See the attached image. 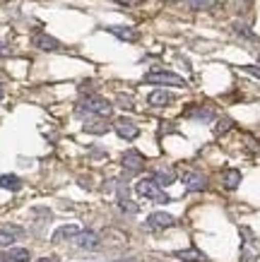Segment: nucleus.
I'll return each instance as SVG.
<instances>
[{"label":"nucleus","instance_id":"obj_13","mask_svg":"<svg viewBox=\"0 0 260 262\" xmlns=\"http://www.w3.org/2000/svg\"><path fill=\"white\" fill-rule=\"evenodd\" d=\"M77 226H75V224H68V226H61V229H55L53 231V236H51V241H53V243H63L65 238H70L72 241V236H75V233H77Z\"/></svg>","mask_w":260,"mask_h":262},{"label":"nucleus","instance_id":"obj_29","mask_svg":"<svg viewBox=\"0 0 260 262\" xmlns=\"http://www.w3.org/2000/svg\"><path fill=\"white\" fill-rule=\"evenodd\" d=\"M111 262H140V260H135V257H123V260H111Z\"/></svg>","mask_w":260,"mask_h":262},{"label":"nucleus","instance_id":"obj_4","mask_svg":"<svg viewBox=\"0 0 260 262\" xmlns=\"http://www.w3.org/2000/svg\"><path fill=\"white\" fill-rule=\"evenodd\" d=\"M72 243L77 248H82V250H96L99 248V236H96L94 231H89V229H79L75 236H72Z\"/></svg>","mask_w":260,"mask_h":262},{"label":"nucleus","instance_id":"obj_6","mask_svg":"<svg viewBox=\"0 0 260 262\" xmlns=\"http://www.w3.org/2000/svg\"><path fill=\"white\" fill-rule=\"evenodd\" d=\"M121 164H123V168H126L128 173H140L142 168H145V157H142L140 151L130 149L121 157Z\"/></svg>","mask_w":260,"mask_h":262},{"label":"nucleus","instance_id":"obj_28","mask_svg":"<svg viewBox=\"0 0 260 262\" xmlns=\"http://www.w3.org/2000/svg\"><path fill=\"white\" fill-rule=\"evenodd\" d=\"M36 262H61L58 257H41V260H36Z\"/></svg>","mask_w":260,"mask_h":262},{"label":"nucleus","instance_id":"obj_19","mask_svg":"<svg viewBox=\"0 0 260 262\" xmlns=\"http://www.w3.org/2000/svg\"><path fill=\"white\" fill-rule=\"evenodd\" d=\"M186 116H188V118L203 120V123H207V120L214 118V113L210 111V108H186Z\"/></svg>","mask_w":260,"mask_h":262},{"label":"nucleus","instance_id":"obj_30","mask_svg":"<svg viewBox=\"0 0 260 262\" xmlns=\"http://www.w3.org/2000/svg\"><path fill=\"white\" fill-rule=\"evenodd\" d=\"M0 262H12V260H10V255H5V253H0Z\"/></svg>","mask_w":260,"mask_h":262},{"label":"nucleus","instance_id":"obj_3","mask_svg":"<svg viewBox=\"0 0 260 262\" xmlns=\"http://www.w3.org/2000/svg\"><path fill=\"white\" fill-rule=\"evenodd\" d=\"M145 82H150V84H164V87H178V89H183L186 84H188L181 75H176V72H166V70L147 72V75H145Z\"/></svg>","mask_w":260,"mask_h":262},{"label":"nucleus","instance_id":"obj_9","mask_svg":"<svg viewBox=\"0 0 260 262\" xmlns=\"http://www.w3.org/2000/svg\"><path fill=\"white\" fill-rule=\"evenodd\" d=\"M109 130H111V123L106 118H102V116L85 120V133H92V135H106Z\"/></svg>","mask_w":260,"mask_h":262},{"label":"nucleus","instance_id":"obj_1","mask_svg":"<svg viewBox=\"0 0 260 262\" xmlns=\"http://www.w3.org/2000/svg\"><path fill=\"white\" fill-rule=\"evenodd\" d=\"M77 113L79 116H87V113H92V116H102V118H109L111 113H113V106L111 101H106L104 96H85L82 101L77 103Z\"/></svg>","mask_w":260,"mask_h":262},{"label":"nucleus","instance_id":"obj_8","mask_svg":"<svg viewBox=\"0 0 260 262\" xmlns=\"http://www.w3.org/2000/svg\"><path fill=\"white\" fill-rule=\"evenodd\" d=\"M173 224H176V216L166 214V212H152V214L147 216V226H150V229H169Z\"/></svg>","mask_w":260,"mask_h":262},{"label":"nucleus","instance_id":"obj_26","mask_svg":"<svg viewBox=\"0 0 260 262\" xmlns=\"http://www.w3.org/2000/svg\"><path fill=\"white\" fill-rule=\"evenodd\" d=\"M111 3H118V5H126V8H135V5H140L142 0H111Z\"/></svg>","mask_w":260,"mask_h":262},{"label":"nucleus","instance_id":"obj_16","mask_svg":"<svg viewBox=\"0 0 260 262\" xmlns=\"http://www.w3.org/2000/svg\"><path fill=\"white\" fill-rule=\"evenodd\" d=\"M0 188H3V190L17 192L19 188H22V181H19L15 173H3V176H0Z\"/></svg>","mask_w":260,"mask_h":262},{"label":"nucleus","instance_id":"obj_21","mask_svg":"<svg viewBox=\"0 0 260 262\" xmlns=\"http://www.w3.org/2000/svg\"><path fill=\"white\" fill-rule=\"evenodd\" d=\"M8 255H10V260H12V262H29V260H32V255H29V250H27V248H12Z\"/></svg>","mask_w":260,"mask_h":262},{"label":"nucleus","instance_id":"obj_5","mask_svg":"<svg viewBox=\"0 0 260 262\" xmlns=\"http://www.w3.org/2000/svg\"><path fill=\"white\" fill-rule=\"evenodd\" d=\"M113 130H116V135H118L121 140H128V142L140 135V127L135 125L130 118H118L116 123H113Z\"/></svg>","mask_w":260,"mask_h":262},{"label":"nucleus","instance_id":"obj_25","mask_svg":"<svg viewBox=\"0 0 260 262\" xmlns=\"http://www.w3.org/2000/svg\"><path fill=\"white\" fill-rule=\"evenodd\" d=\"M244 70L248 72V75H253V77H258L260 80V65H246Z\"/></svg>","mask_w":260,"mask_h":262},{"label":"nucleus","instance_id":"obj_22","mask_svg":"<svg viewBox=\"0 0 260 262\" xmlns=\"http://www.w3.org/2000/svg\"><path fill=\"white\" fill-rule=\"evenodd\" d=\"M231 125H234V123H231V118H222L219 123H217V127H214V135H222V133H227Z\"/></svg>","mask_w":260,"mask_h":262},{"label":"nucleus","instance_id":"obj_23","mask_svg":"<svg viewBox=\"0 0 260 262\" xmlns=\"http://www.w3.org/2000/svg\"><path fill=\"white\" fill-rule=\"evenodd\" d=\"M234 29H236V32L241 34V36H248V39H255V34H253L251 29H248V27H244V24H236Z\"/></svg>","mask_w":260,"mask_h":262},{"label":"nucleus","instance_id":"obj_2","mask_svg":"<svg viewBox=\"0 0 260 262\" xmlns=\"http://www.w3.org/2000/svg\"><path fill=\"white\" fill-rule=\"evenodd\" d=\"M135 190H137V195H142V198H150V200H154V202H162V205H164V202H171L169 195L162 190V185H159L154 178H142V181H137Z\"/></svg>","mask_w":260,"mask_h":262},{"label":"nucleus","instance_id":"obj_12","mask_svg":"<svg viewBox=\"0 0 260 262\" xmlns=\"http://www.w3.org/2000/svg\"><path fill=\"white\" fill-rule=\"evenodd\" d=\"M34 46L39 48V51H58V48H61V41L53 39V36H48V34H36V36H34Z\"/></svg>","mask_w":260,"mask_h":262},{"label":"nucleus","instance_id":"obj_15","mask_svg":"<svg viewBox=\"0 0 260 262\" xmlns=\"http://www.w3.org/2000/svg\"><path fill=\"white\" fill-rule=\"evenodd\" d=\"M152 178H154V181L164 188V185H171V183L176 181V171H173V168H157Z\"/></svg>","mask_w":260,"mask_h":262},{"label":"nucleus","instance_id":"obj_10","mask_svg":"<svg viewBox=\"0 0 260 262\" xmlns=\"http://www.w3.org/2000/svg\"><path fill=\"white\" fill-rule=\"evenodd\" d=\"M22 233L24 231L19 229V226H3V229H0V246L3 248L12 246L17 238H22Z\"/></svg>","mask_w":260,"mask_h":262},{"label":"nucleus","instance_id":"obj_11","mask_svg":"<svg viewBox=\"0 0 260 262\" xmlns=\"http://www.w3.org/2000/svg\"><path fill=\"white\" fill-rule=\"evenodd\" d=\"M171 101H173V96L169 94V92H164V89H154V92H150V96H147V103H150V106H157V108H164V106H169Z\"/></svg>","mask_w":260,"mask_h":262},{"label":"nucleus","instance_id":"obj_17","mask_svg":"<svg viewBox=\"0 0 260 262\" xmlns=\"http://www.w3.org/2000/svg\"><path fill=\"white\" fill-rule=\"evenodd\" d=\"M176 257L178 260H186V262H207V257L200 250H195V248H190V250H176Z\"/></svg>","mask_w":260,"mask_h":262},{"label":"nucleus","instance_id":"obj_18","mask_svg":"<svg viewBox=\"0 0 260 262\" xmlns=\"http://www.w3.org/2000/svg\"><path fill=\"white\" fill-rule=\"evenodd\" d=\"M238 183H241V171H236V168H229V171H224V188H229V190H236Z\"/></svg>","mask_w":260,"mask_h":262},{"label":"nucleus","instance_id":"obj_24","mask_svg":"<svg viewBox=\"0 0 260 262\" xmlns=\"http://www.w3.org/2000/svg\"><path fill=\"white\" fill-rule=\"evenodd\" d=\"M118 103L123 106V108H133V99L128 94H118Z\"/></svg>","mask_w":260,"mask_h":262},{"label":"nucleus","instance_id":"obj_27","mask_svg":"<svg viewBox=\"0 0 260 262\" xmlns=\"http://www.w3.org/2000/svg\"><path fill=\"white\" fill-rule=\"evenodd\" d=\"M0 56H12V48L8 43H3V41H0Z\"/></svg>","mask_w":260,"mask_h":262},{"label":"nucleus","instance_id":"obj_31","mask_svg":"<svg viewBox=\"0 0 260 262\" xmlns=\"http://www.w3.org/2000/svg\"><path fill=\"white\" fill-rule=\"evenodd\" d=\"M3 96H5V92H3V84H0V101H3Z\"/></svg>","mask_w":260,"mask_h":262},{"label":"nucleus","instance_id":"obj_20","mask_svg":"<svg viewBox=\"0 0 260 262\" xmlns=\"http://www.w3.org/2000/svg\"><path fill=\"white\" fill-rule=\"evenodd\" d=\"M190 10H212L217 5V0H183Z\"/></svg>","mask_w":260,"mask_h":262},{"label":"nucleus","instance_id":"obj_7","mask_svg":"<svg viewBox=\"0 0 260 262\" xmlns=\"http://www.w3.org/2000/svg\"><path fill=\"white\" fill-rule=\"evenodd\" d=\"M181 181L190 192H200L207 188V178L200 173V171H186V173L181 176Z\"/></svg>","mask_w":260,"mask_h":262},{"label":"nucleus","instance_id":"obj_14","mask_svg":"<svg viewBox=\"0 0 260 262\" xmlns=\"http://www.w3.org/2000/svg\"><path fill=\"white\" fill-rule=\"evenodd\" d=\"M106 32L113 34V36H118L121 41H137V32L130 29V27H109Z\"/></svg>","mask_w":260,"mask_h":262}]
</instances>
